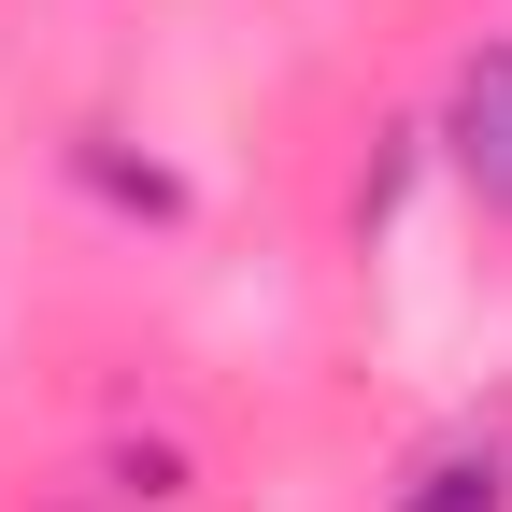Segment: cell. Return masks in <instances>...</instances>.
<instances>
[{
	"mask_svg": "<svg viewBox=\"0 0 512 512\" xmlns=\"http://www.w3.org/2000/svg\"><path fill=\"white\" fill-rule=\"evenodd\" d=\"M399 512H512V470H498V456H427Z\"/></svg>",
	"mask_w": 512,
	"mask_h": 512,
	"instance_id": "cell-2",
	"label": "cell"
},
{
	"mask_svg": "<svg viewBox=\"0 0 512 512\" xmlns=\"http://www.w3.org/2000/svg\"><path fill=\"white\" fill-rule=\"evenodd\" d=\"M441 157L470 171L484 214H512V43H484L470 72H456V100H441Z\"/></svg>",
	"mask_w": 512,
	"mask_h": 512,
	"instance_id": "cell-1",
	"label": "cell"
}]
</instances>
